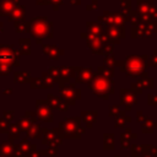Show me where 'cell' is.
I'll use <instances>...</instances> for the list:
<instances>
[{
  "mask_svg": "<svg viewBox=\"0 0 157 157\" xmlns=\"http://www.w3.org/2000/svg\"><path fill=\"white\" fill-rule=\"evenodd\" d=\"M147 60H148V55H142V56L130 55L126 58V60H124L121 63H117V64L120 65V71L126 72L129 76L137 77V76L147 74V71H146L148 67Z\"/></svg>",
  "mask_w": 157,
  "mask_h": 157,
  "instance_id": "1",
  "label": "cell"
},
{
  "mask_svg": "<svg viewBox=\"0 0 157 157\" xmlns=\"http://www.w3.org/2000/svg\"><path fill=\"white\" fill-rule=\"evenodd\" d=\"M91 88L98 96H101V97L107 99L108 96L114 92V83H113V81L110 78H107V77H103V76H98L91 83Z\"/></svg>",
  "mask_w": 157,
  "mask_h": 157,
  "instance_id": "2",
  "label": "cell"
},
{
  "mask_svg": "<svg viewBox=\"0 0 157 157\" xmlns=\"http://www.w3.org/2000/svg\"><path fill=\"white\" fill-rule=\"evenodd\" d=\"M120 98H121V103L126 105V110H130L131 105L136 103V96L132 91L121 90L120 91Z\"/></svg>",
  "mask_w": 157,
  "mask_h": 157,
  "instance_id": "3",
  "label": "cell"
},
{
  "mask_svg": "<svg viewBox=\"0 0 157 157\" xmlns=\"http://www.w3.org/2000/svg\"><path fill=\"white\" fill-rule=\"evenodd\" d=\"M137 6H139L137 12L140 15H151L156 10V6L152 0H137Z\"/></svg>",
  "mask_w": 157,
  "mask_h": 157,
  "instance_id": "4",
  "label": "cell"
},
{
  "mask_svg": "<svg viewBox=\"0 0 157 157\" xmlns=\"http://www.w3.org/2000/svg\"><path fill=\"white\" fill-rule=\"evenodd\" d=\"M38 115L40 119L48 121V120H52V113L49 110V108L44 104V102H38Z\"/></svg>",
  "mask_w": 157,
  "mask_h": 157,
  "instance_id": "5",
  "label": "cell"
},
{
  "mask_svg": "<svg viewBox=\"0 0 157 157\" xmlns=\"http://www.w3.org/2000/svg\"><path fill=\"white\" fill-rule=\"evenodd\" d=\"M145 33H146V25L139 23V25L132 26V28H131V37L132 38H137V37L145 36Z\"/></svg>",
  "mask_w": 157,
  "mask_h": 157,
  "instance_id": "6",
  "label": "cell"
},
{
  "mask_svg": "<svg viewBox=\"0 0 157 157\" xmlns=\"http://www.w3.org/2000/svg\"><path fill=\"white\" fill-rule=\"evenodd\" d=\"M137 85L144 90V88H153V78L148 77L147 75L144 76V78H139L137 80Z\"/></svg>",
  "mask_w": 157,
  "mask_h": 157,
  "instance_id": "7",
  "label": "cell"
},
{
  "mask_svg": "<svg viewBox=\"0 0 157 157\" xmlns=\"http://www.w3.org/2000/svg\"><path fill=\"white\" fill-rule=\"evenodd\" d=\"M15 56L9 50H0V65H5L7 63H12Z\"/></svg>",
  "mask_w": 157,
  "mask_h": 157,
  "instance_id": "8",
  "label": "cell"
},
{
  "mask_svg": "<svg viewBox=\"0 0 157 157\" xmlns=\"http://www.w3.org/2000/svg\"><path fill=\"white\" fill-rule=\"evenodd\" d=\"M13 4H15L13 0H2L1 5H0L1 13H9V12L13 11Z\"/></svg>",
  "mask_w": 157,
  "mask_h": 157,
  "instance_id": "9",
  "label": "cell"
},
{
  "mask_svg": "<svg viewBox=\"0 0 157 157\" xmlns=\"http://www.w3.org/2000/svg\"><path fill=\"white\" fill-rule=\"evenodd\" d=\"M157 128V121H153L151 118H146L145 121H144V125H142V130L145 132H152L153 129Z\"/></svg>",
  "mask_w": 157,
  "mask_h": 157,
  "instance_id": "10",
  "label": "cell"
},
{
  "mask_svg": "<svg viewBox=\"0 0 157 157\" xmlns=\"http://www.w3.org/2000/svg\"><path fill=\"white\" fill-rule=\"evenodd\" d=\"M92 71L90 69H80L78 70V75H77V80L80 81H90L92 78Z\"/></svg>",
  "mask_w": 157,
  "mask_h": 157,
  "instance_id": "11",
  "label": "cell"
},
{
  "mask_svg": "<svg viewBox=\"0 0 157 157\" xmlns=\"http://www.w3.org/2000/svg\"><path fill=\"white\" fill-rule=\"evenodd\" d=\"M61 93H63V96H64V97L74 98V97H75V94H74V93H77V91L75 90V87H74V86H69V87H64V88L61 90Z\"/></svg>",
  "mask_w": 157,
  "mask_h": 157,
  "instance_id": "12",
  "label": "cell"
},
{
  "mask_svg": "<svg viewBox=\"0 0 157 157\" xmlns=\"http://www.w3.org/2000/svg\"><path fill=\"white\" fill-rule=\"evenodd\" d=\"M99 74L103 76V77H107V78H110L113 77L114 75V70L112 67H99Z\"/></svg>",
  "mask_w": 157,
  "mask_h": 157,
  "instance_id": "13",
  "label": "cell"
},
{
  "mask_svg": "<svg viewBox=\"0 0 157 157\" xmlns=\"http://www.w3.org/2000/svg\"><path fill=\"white\" fill-rule=\"evenodd\" d=\"M96 115H97V114H96V112H88V113H87V112H83V117H86V118H85V120L87 121V124L90 123V125L94 121Z\"/></svg>",
  "mask_w": 157,
  "mask_h": 157,
  "instance_id": "14",
  "label": "cell"
},
{
  "mask_svg": "<svg viewBox=\"0 0 157 157\" xmlns=\"http://www.w3.org/2000/svg\"><path fill=\"white\" fill-rule=\"evenodd\" d=\"M147 64H148V66L150 65H157V50H155L151 55H148Z\"/></svg>",
  "mask_w": 157,
  "mask_h": 157,
  "instance_id": "15",
  "label": "cell"
},
{
  "mask_svg": "<svg viewBox=\"0 0 157 157\" xmlns=\"http://www.w3.org/2000/svg\"><path fill=\"white\" fill-rule=\"evenodd\" d=\"M7 145H9V144H4V145L0 146V153H1V155H10V153L12 152L11 145H10V146H7Z\"/></svg>",
  "mask_w": 157,
  "mask_h": 157,
  "instance_id": "16",
  "label": "cell"
},
{
  "mask_svg": "<svg viewBox=\"0 0 157 157\" xmlns=\"http://www.w3.org/2000/svg\"><path fill=\"white\" fill-rule=\"evenodd\" d=\"M147 102H148L150 105H157V94L156 96L148 94L147 96Z\"/></svg>",
  "mask_w": 157,
  "mask_h": 157,
  "instance_id": "17",
  "label": "cell"
},
{
  "mask_svg": "<svg viewBox=\"0 0 157 157\" xmlns=\"http://www.w3.org/2000/svg\"><path fill=\"white\" fill-rule=\"evenodd\" d=\"M105 64L109 66V67H112L114 64H115V60H114V56L113 55H108L107 58H105Z\"/></svg>",
  "mask_w": 157,
  "mask_h": 157,
  "instance_id": "18",
  "label": "cell"
},
{
  "mask_svg": "<svg viewBox=\"0 0 157 157\" xmlns=\"http://www.w3.org/2000/svg\"><path fill=\"white\" fill-rule=\"evenodd\" d=\"M130 0H121V7L126 11V10H130Z\"/></svg>",
  "mask_w": 157,
  "mask_h": 157,
  "instance_id": "19",
  "label": "cell"
},
{
  "mask_svg": "<svg viewBox=\"0 0 157 157\" xmlns=\"http://www.w3.org/2000/svg\"><path fill=\"white\" fill-rule=\"evenodd\" d=\"M118 114H124V112H119V109H118V107H112V109H110V115H118Z\"/></svg>",
  "mask_w": 157,
  "mask_h": 157,
  "instance_id": "20",
  "label": "cell"
},
{
  "mask_svg": "<svg viewBox=\"0 0 157 157\" xmlns=\"http://www.w3.org/2000/svg\"><path fill=\"white\" fill-rule=\"evenodd\" d=\"M125 121H130V118H129V117H125V119H118L115 126H121V125L125 124Z\"/></svg>",
  "mask_w": 157,
  "mask_h": 157,
  "instance_id": "21",
  "label": "cell"
},
{
  "mask_svg": "<svg viewBox=\"0 0 157 157\" xmlns=\"http://www.w3.org/2000/svg\"><path fill=\"white\" fill-rule=\"evenodd\" d=\"M6 128H7V124H6L5 121L0 120V131H4V130H5Z\"/></svg>",
  "mask_w": 157,
  "mask_h": 157,
  "instance_id": "22",
  "label": "cell"
},
{
  "mask_svg": "<svg viewBox=\"0 0 157 157\" xmlns=\"http://www.w3.org/2000/svg\"><path fill=\"white\" fill-rule=\"evenodd\" d=\"M151 17H152V20H153V21H157V6H156V10L151 13Z\"/></svg>",
  "mask_w": 157,
  "mask_h": 157,
  "instance_id": "23",
  "label": "cell"
},
{
  "mask_svg": "<svg viewBox=\"0 0 157 157\" xmlns=\"http://www.w3.org/2000/svg\"><path fill=\"white\" fill-rule=\"evenodd\" d=\"M52 1H54V2H61V0H52Z\"/></svg>",
  "mask_w": 157,
  "mask_h": 157,
  "instance_id": "24",
  "label": "cell"
},
{
  "mask_svg": "<svg viewBox=\"0 0 157 157\" xmlns=\"http://www.w3.org/2000/svg\"><path fill=\"white\" fill-rule=\"evenodd\" d=\"M148 157H156V156H148Z\"/></svg>",
  "mask_w": 157,
  "mask_h": 157,
  "instance_id": "25",
  "label": "cell"
}]
</instances>
